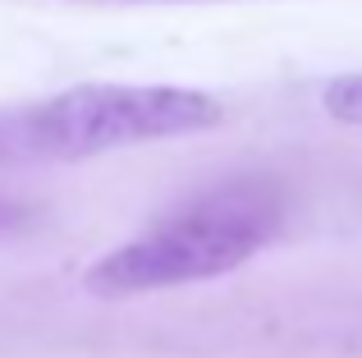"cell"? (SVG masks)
Returning <instances> with one entry per match:
<instances>
[{"label": "cell", "mask_w": 362, "mask_h": 358, "mask_svg": "<svg viewBox=\"0 0 362 358\" xmlns=\"http://www.w3.org/2000/svg\"><path fill=\"white\" fill-rule=\"evenodd\" d=\"M97 5H216V0H97Z\"/></svg>", "instance_id": "cell-4"}, {"label": "cell", "mask_w": 362, "mask_h": 358, "mask_svg": "<svg viewBox=\"0 0 362 358\" xmlns=\"http://www.w3.org/2000/svg\"><path fill=\"white\" fill-rule=\"evenodd\" d=\"M225 125L211 92L170 83H83L37 101L0 106V171H33L165 143Z\"/></svg>", "instance_id": "cell-1"}, {"label": "cell", "mask_w": 362, "mask_h": 358, "mask_svg": "<svg viewBox=\"0 0 362 358\" xmlns=\"http://www.w3.org/2000/svg\"><path fill=\"white\" fill-rule=\"evenodd\" d=\"M280 216V197L266 188H216L97 258L83 285L97 299H138L230 276L275 239Z\"/></svg>", "instance_id": "cell-2"}, {"label": "cell", "mask_w": 362, "mask_h": 358, "mask_svg": "<svg viewBox=\"0 0 362 358\" xmlns=\"http://www.w3.org/2000/svg\"><path fill=\"white\" fill-rule=\"evenodd\" d=\"M321 110L344 129H362V74H339L321 88Z\"/></svg>", "instance_id": "cell-3"}, {"label": "cell", "mask_w": 362, "mask_h": 358, "mask_svg": "<svg viewBox=\"0 0 362 358\" xmlns=\"http://www.w3.org/2000/svg\"><path fill=\"white\" fill-rule=\"evenodd\" d=\"M14 225H23V212L9 202H0V230H14Z\"/></svg>", "instance_id": "cell-5"}]
</instances>
